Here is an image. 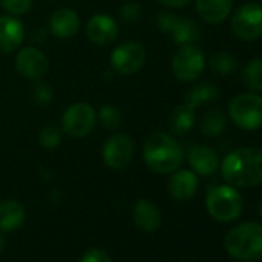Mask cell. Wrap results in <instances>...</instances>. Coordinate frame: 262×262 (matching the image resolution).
I'll return each instance as SVG.
<instances>
[{
	"label": "cell",
	"mask_w": 262,
	"mask_h": 262,
	"mask_svg": "<svg viewBox=\"0 0 262 262\" xmlns=\"http://www.w3.org/2000/svg\"><path fill=\"white\" fill-rule=\"evenodd\" d=\"M227 119L221 110H210L201 119V133L207 138H217L224 133Z\"/></svg>",
	"instance_id": "603a6c76"
},
{
	"label": "cell",
	"mask_w": 262,
	"mask_h": 262,
	"mask_svg": "<svg viewBox=\"0 0 262 262\" xmlns=\"http://www.w3.org/2000/svg\"><path fill=\"white\" fill-rule=\"evenodd\" d=\"M33 100L34 103L45 106L53 102V88L45 82H37L33 88Z\"/></svg>",
	"instance_id": "f546056e"
},
{
	"label": "cell",
	"mask_w": 262,
	"mask_h": 262,
	"mask_svg": "<svg viewBox=\"0 0 262 262\" xmlns=\"http://www.w3.org/2000/svg\"><path fill=\"white\" fill-rule=\"evenodd\" d=\"M80 262H113L110 254L102 248H90L83 253Z\"/></svg>",
	"instance_id": "4dcf8cb0"
},
{
	"label": "cell",
	"mask_w": 262,
	"mask_h": 262,
	"mask_svg": "<svg viewBox=\"0 0 262 262\" xmlns=\"http://www.w3.org/2000/svg\"><path fill=\"white\" fill-rule=\"evenodd\" d=\"M27 219L25 207L14 199H7L0 202V231L11 233L19 230Z\"/></svg>",
	"instance_id": "d6986e66"
},
{
	"label": "cell",
	"mask_w": 262,
	"mask_h": 262,
	"mask_svg": "<svg viewBox=\"0 0 262 262\" xmlns=\"http://www.w3.org/2000/svg\"><path fill=\"white\" fill-rule=\"evenodd\" d=\"M25 39L22 20L16 16H0V54H10L20 48Z\"/></svg>",
	"instance_id": "5bb4252c"
},
{
	"label": "cell",
	"mask_w": 262,
	"mask_h": 262,
	"mask_svg": "<svg viewBox=\"0 0 262 262\" xmlns=\"http://www.w3.org/2000/svg\"><path fill=\"white\" fill-rule=\"evenodd\" d=\"M131 216H133L135 225L144 231H155L162 222V214L159 208L147 199H139L135 204Z\"/></svg>",
	"instance_id": "ac0fdd59"
},
{
	"label": "cell",
	"mask_w": 262,
	"mask_h": 262,
	"mask_svg": "<svg viewBox=\"0 0 262 262\" xmlns=\"http://www.w3.org/2000/svg\"><path fill=\"white\" fill-rule=\"evenodd\" d=\"M230 27L233 34L244 42H254L262 37V5L245 4L231 16Z\"/></svg>",
	"instance_id": "52a82bcc"
},
{
	"label": "cell",
	"mask_w": 262,
	"mask_h": 262,
	"mask_svg": "<svg viewBox=\"0 0 262 262\" xmlns=\"http://www.w3.org/2000/svg\"><path fill=\"white\" fill-rule=\"evenodd\" d=\"M185 159L182 145L176 138L164 131L150 135L144 145L145 165L159 174H170L179 170Z\"/></svg>",
	"instance_id": "7a4b0ae2"
},
{
	"label": "cell",
	"mask_w": 262,
	"mask_h": 262,
	"mask_svg": "<svg viewBox=\"0 0 262 262\" xmlns=\"http://www.w3.org/2000/svg\"><path fill=\"white\" fill-rule=\"evenodd\" d=\"M62 142V128L54 125H47L39 133V144L47 150H54Z\"/></svg>",
	"instance_id": "4316f807"
},
{
	"label": "cell",
	"mask_w": 262,
	"mask_h": 262,
	"mask_svg": "<svg viewBox=\"0 0 262 262\" xmlns=\"http://www.w3.org/2000/svg\"><path fill=\"white\" fill-rule=\"evenodd\" d=\"M50 30L54 37L67 40L76 36L80 27V19L77 13L71 8H59L50 17Z\"/></svg>",
	"instance_id": "9a60e30c"
},
{
	"label": "cell",
	"mask_w": 262,
	"mask_h": 262,
	"mask_svg": "<svg viewBox=\"0 0 262 262\" xmlns=\"http://www.w3.org/2000/svg\"><path fill=\"white\" fill-rule=\"evenodd\" d=\"M86 37L91 43L99 47H106L113 43L119 36V27L116 20L108 14H94L86 27H85Z\"/></svg>",
	"instance_id": "4fadbf2b"
},
{
	"label": "cell",
	"mask_w": 262,
	"mask_h": 262,
	"mask_svg": "<svg viewBox=\"0 0 262 262\" xmlns=\"http://www.w3.org/2000/svg\"><path fill=\"white\" fill-rule=\"evenodd\" d=\"M158 2L161 4V5H164V7H167V8H174V10H178V8H185L187 5H190L193 0H158Z\"/></svg>",
	"instance_id": "1f68e13d"
},
{
	"label": "cell",
	"mask_w": 262,
	"mask_h": 262,
	"mask_svg": "<svg viewBox=\"0 0 262 262\" xmlns=\"http://www.w3.org/2000/svg\"><path fill=\"white\" fill-rule=\"evenodd\" d=\"M194 2L201 19L211 25L224 22L233 8V0H194Z\"/></svg>",
	"instance_id": "ffe728a7"
},
{
	"label": "cell",
	"mask_w": 262,
	"mask_h": 262,
	"mask_svg": "<svg viewBox=\"0 0 262 262\" xmlns=\"http://www.w3.org/2000/svg\"><path fill=\"white\" fill-rule=\"evenodd\" d=\"M227 253L244 262L257 260L262 257V224L242 222L233 227L225 236Z\"/></svg>",
	"instance_id": "3957f363"
},
{
	"label": "cell",
	"mask_w": 262,
	"mask_h": 262,
	"mask_svg": "<svg viewBox=\"0 0 262 262\" xmlns=\"http://www.w3.org/2000/svg\"><path fill=\"white\" fill-rule=\"evenodd\" d=\"M217 97H219V91H217V88H216L211 82H201V83L194 85V86L185 94L184 103H185L187 106L196 110L198 106L213 103Z\"/></svg>",
	"instance_id": "44dd1931"
},
{
	"label": "cell",
	"mask_w": 262,
	"mask_h": 262,
	"mask_svg": "<svg viewBox=\"0 0 262 262\" xmlns=\"http://www.w3.org/2000/svg\"><path fill=\"white\" fill-rule=\"evenodd\" d=\"M259 214H260V217H262V201H260V205H259Z\"/></svg>",
	"instance_id": "836d02e7"
},
{
	"label": "cell",
	"mask_w": 262,
	"mask_h": 262,
	"mask_svg": "<svg viewBox=\"0 0 262 262\" xmlns=\"http://www.w3.org/2000/svg\"><path fill=\"white\" fill-rule=\"evenodd\" d=\"M96 122V110L85 102H76L63 111L60 117V128L65 135L80 139L91 133Z\"/></svg>",
	"instance_id": "8992f818"
},
{
	"label": "cell",
	"mask_w": 262,
	"mask_h": 262,
	"mask_svg": "<svg viewBox=\"0 0 262 262\" xmlns=\"http://www.w3.org/2000/svg\"><path fill=\"white\" fill-rule=\"evenodd\" d=\"M231 122L244 131H257L262 128V96L257 93H241L228 103Z\"/></svg>",
	"instance_id": "5b68a950"
},
{
	"label": "cell",
	"mask_w": 262,
	"mask_h": 262,
	"mask_svg": "<svg viewBox=\"0 0 262 262\" xmlns=\"http://www.w3.org/2000/svg\"><path fill=\"white\" fill-rule=\"evenodd\" d=\"M119 14H120V19L123 22H128V24H133V22H138L142 14H144V10L139 4L136 2H128V4H123L119 10Z\"/></svg>",
	"instance_id": "f1b7e54d"
},
{
	"label": "cell",
	"mask_w": 262,
	"mask_h": 262,
	"mask_svg": "<svg viewBox=\"0 0 262 262\" xmlns=\"http://www.w3.org/2000/svg\"><path fill=\"white\" fill-rule=\"evenodd\" d=\"M210 70L217 76H228L237 68V60L233 54L225 51H217L210 57Z\"/></svg>",
	"instance_id": "d4e9b609"
},
{
	"label": "cell",
	"mask_w": 262,
	"mask_h": 262,
	"mask_svg": "<svg viewBox=\"0 0 262 262\" xmlns=\"http://www.w3.org/2000/svg\"><path fill=\"white\" fill-rule=\"evenodd\" d=\"M103 162L114 171H122L129 167L135 158V142L128 135L117 133L108 138L102 150Z\"/></svg>",
	"instance_id": "30bf717a"
},
{
	"label": "cell",
	"mask_w": 262,
	"mask_h": 262,
	"mask_svg": "<svg viewBox=\"0 0 262 262\" xmlns=\"http://www.w3.org/2000/svg\"><path fill=\"white\" fill-rule=\"evenodd\" d=\"M4 248H5V239H4L2 233H0V253L4 251Z\"/></svg>",
	"instance_id": "d6a6232c"
},
{
	"label": "cell",
	"mask_w": 262,
	"mask_h": 262,
	"mask_svg": "<svg viewBox=\"0 0 262 262\" xmlns=\"http://www.w3.org/2000/svg\"><path fill=\"white\" fill-rule=\"evenodd\" d=\"M97 119H99L100 125L105 129H110V131L117 129L120 126V123H122V114H120L119 108L114 106V105L100 106V110L97 113Z\"/></svg>",
	"instance_id": "484cf974"
},
{
	"label": "cell",
	"mask_w": 262,
	"mask_h": 262,
	"mask_svg": "<svg viewBox=\"0 0 262 262\" xmlns=\"http://www.w3.org/2000/svg\"><path fill=\"white\" fill-rule=\"evenodd\" d=\"M224 181L234 188H250L262 184V150L241 147L230 151L221 164Z\"/></svg>",
	"instance_id": "6da1fadb"
},
{
	"label": "cell",
	"mask_w": 262,
	"mask_h": 262,
	"mask_svg": "<svg viewBox=\"0 0 262 262\" xmlns=\"http://www.w3.org/2000/svg\"><path fill=\"white\" fill-rule=\"evenodd\" d=\"M147 60V50L136 40H128L116 47L110 56L111 68L120 76H131L138 73Z\"/></svg>",
	"instance_id": "9c48e42d"
},
{
	"label": "cell",
	"mask_w": 262,
	"mask_h": 262,
	"mask_svg": "<svg viewBox=\"0 0 262 262\" xmlns=\"http://www.w3.org/2000/svg\"><path fill=\"white\" fill-rule=\"evenodd\" d=\"M198 174L193 170H176L170 179L168 190L171 196L178 201H188L198 191Z\"/></svg>",
	"instance_id": "e0dca14e"
},
{
	"label": "cell",
	"mask_w": 262,
	"mask_h": 262,
	"mask_svg": "<svg viewBox=\"0 0 262 262\" xmlns=\"http://www.w3.org/2000/svg\"><path fill=\"white\" fill-rule=\"evenodd\" d=\"M33 5V0H0V7H2L10 16H22L30 11Z\"/></svg>",
	"instance_id": "83f0119b"
},
{
	"label": "cell",
	"mask_w": 262,
	"mask_h": 262,
	"mask_svg": "<svg viewBox=\"0 0 262 262\" xmlns=\"http://www.w3.org/2000/svg\"><path fill=\"white\" fill-rule=\"evenodd\" d=\"M194 122H196L194 110L187 106L185 103L176 106L173 110V113L170 114V119H168L170 129L178 136L187 135L188 131L194 126Z\"/></svg>",
	"instance_id": "7402d4cb"
},
{
	"label": "cell",
	"mask_w": 262,
	"mask_h": 262,
	"mask_svg": "<svg viewBox=\"0 0 262 262\" xmlns=\"http://www.w3.org/2000/svg\"><path fill=\"white\" fill-rule=\"evenodd\" d=\"M16 68L17 71L28 80H40L48 68V57L36 47H25L16 56Z\"/></svg>",
	"instance_id": "7c38bea8"
},
{
	"label": "cell",
	"mask_w": 262,
	"mask_h": 262,
	"mask_svg": "<svg viewBox=\"0 0 262 262\" xmlns=\"http://www.w3.org/2000/svg\"><path fill=\"white\" fill-rule=\"evenodd\" d=\"M188 164L196 174L211 176L219 168V156L217 153L207 145H194L190 148L187 155Z\"/></svg>",
	"instance_id": "2e32d148"
},
{
	"label": "cell",
	"mask_w": 262,
	"mask_h": 262,
	"mask_svg": "<svg viewBox=\"0 0 262 262\" xmlns=\"http://www.w3.org/2000/svg\"><path fill=\"white\" fill-rule=\"evenodd\" d=\"M241 79L250 91L262 93V57L248 60L242 70Z\"/></svg>",
	"instance_id": "cb8c5ba5"
},
{
	"label": "cell",
	"mask_w": 262,
	"mask_h": 262,
	"mask_svg": "<svg viewBox=\"0 0 262 262\" xmlns=\"http://www.w3.org/2000/svg\"><path fill=\"white\" fill-rule=\"evenodd\" d=\"M210 216L219 222H230L239 217L244 208L241 193L231 185H216L208 190L205 199Z\"/></svg>",
	"instance_id": "277c9868"
},
{
	"label": "cell",
	"mask_w": 262,
	"mask_h": 262,
	"mask_svg": "<svg viewBox=\"0 0 262 262\" xmlns=\"http://www.w3.org/2000/svg\"><path fill=\"white\" fill-rule=\"evenodd\" d=\"M156 25L161 31L170 34L176 45H188L196 43L199 39V28L198 25L185 17H179L170 11L158 13Z\"/></svg>",
	"instance_id": "8fae6325"
},
{
	"label": "cell",
	"mask_w": 262,
	"mask_h": 262,
	"mask_svg": "<svg viewBox=\"0 0 262 262\" xmlns=\"http://www.w3.org/2000/svg\"><path fill=\"white\" fill-rule=\"evenodd\" d=\"M205 68V57L196 43L182 45L171 59V71L181 82L190 83L199 79Z\"/></svg>",
	"instance_id": "ba28073f"
}]
</instances>
